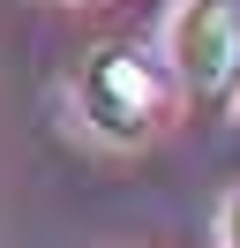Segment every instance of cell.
<instances>
[{
	"label": "cell",
	"instance_id": "1",
	"mask_svg": "<svg viewBox=\"0 0 240 248\" xmlns=\"http://www.w3.org/2000/svg\"><path fill=\"white\" fill-rule=\"evenodd\" d=\"M83 113H90L98 136L143 143L150 128H158V113H165V76H158V61L135 53V46H105L98 61L83 68Z\"/></svg>",
	"mask_w": 240,
	"mask_h": 248
},
{
	"label": "cell",
	"instance_id": "2",
	"mask_svg": "<svg viewBox=\"0 0 240 248\" xmlns=\"http://www.w3.org/2000/svg\"><path fill=\"white\" fill-rule=\"evenodd\" d=\"M180 83L203 113H225L240 91V0H188L173 31Z\"/></svg>",
	"mask_w": 240,
	"mask_h": 248
},
{
	"label": "cell",
	"instance_id": "3",
	"mask_svg": "<svg viewBox=\"0 0 240 248\" xmlns=\"http://www.w3.org/2000/svg\"><path fill=\"white\" fill-rule=\"evenodd\" d=\"M225 233H233V248H240V203H233V218H225Z\"/></svg>",
	"mask_w": 240,
	"mask_h": 248
}]
</instances>
